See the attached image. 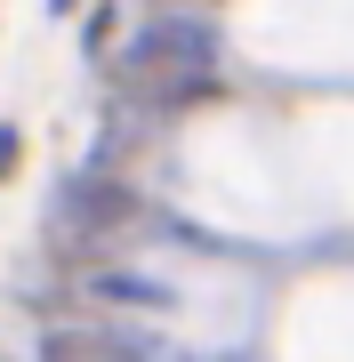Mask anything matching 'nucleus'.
<instances>
[{
    "label": "nucleus",
    "mask_w": 354,
    "mask_h": 362,
    "mask_svg": "<svg viewBox=\"0 0 354 362\" xmlns=\"http://www.w3.org/2000/svg\"><path fill=\"white\" fill-rule=\"evenodd\" d=\"M57 8H73V0H57Z\"/></svg>",
    "instance_id": "obj_5"
},
{
    "label": "nucleus",
    "mask_w": 354,
    "mask_h": 362,
    "mask_svg": "<svg viewBox=\"0 0 354 362\" xmlns=\"http://www.w3.org/2000/svg\"><path fill=\"white\" fill-rule=\"evenodd\" d=\"M40 362H137V346L113 338V330H49Z\"/></svg>",
    "instance_id": "obj_3"
},
{
    "label": "nucleus",
    "mask_w": 354,
    "mask_h": 362,
    "mask_svg": "<svg viewBox=\"0 0 354 362\" xmlns=\"http://www.w3.org/2000/svg\"><path fill=\"white\" fill-rule=\"evenodd\" d=\"M129 226H145V202L121 177H73L57 202V233L65 242H121Z\"/></svg>",
    "instance_id": "obj_2"
},
{
    "label": "nucleus",
    "mask_w": 354,
    "mask_h": 362,
    "mask_svg": "<svg viewBox=\"0 0 354 362\" xmlns=\"http://www.w3.org/2000/svg\"><path fill=\"white\" fill-rule=\"evenodd\" d=\"M210 57H218L210 33H194V25H161V33H145L137 57L121 65V89L145 97V105H161V113H170V105H194V97L218 89Z\"/></svg>",
    "instance_id": "obj_1"
},
{
    "label": "nucleus",
    "mask_w": 354,
    "mask_h": 362,
    "mask_svg": "<svg viewBox=\"0 0 354 362\" xmlns=\"http://www.w3.org/2000/svg\"><path fill=\"white\" fill-rule=\"evenodd\" d=\"M16 161V129H0V169H8Z\"/></svg>",
    "instance_id": "obj_4"
}]
</instances>
